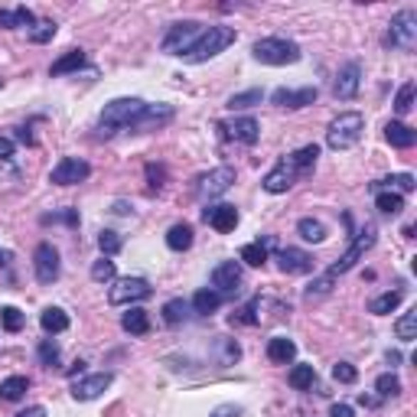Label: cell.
Masks as SVG:
<instances>
[{
	"label": "cell",
	"instance_id": "cell-51",
	"mask_svg": "<svg viewBox=\"0 0 417 417\" xmlns=\"http://www.w3.org/2000/svg\"><path fill=\"white\" fill-rule=\"evenodd\" d=\"M329 417H356V414H352V408H349V404H332Z\"/></svg>",
	"mask_w": 417,
	"mask_h": 417
},
{
	"label": "cell",
	"instance_id": "cell-23",
	"mask_svg": "<svg viewBox=\"0 0 417 417\" xmlns=\"http://www.w3.org/2000/svg\"><path fill=\"white\" fill-rule=\"evenodd\" d=\"M121 326H124V332H131V336H147V332H150V317H147V310L131 307V310H127V313L121 317Z\"/></svg>",
	"mask_w": 417,
	"mask_h": 417
},
{
	"label": "cell",
	"instance_id": "cell-9",
	"mask_svg": "<svg viewBox=\"0 0 417 417\" xmlns=\"http://www.w3.org/2000/svg\"><path fill=\"white\" fill-rule=\"evenodd\" d=\"M150 294H154V287H150L144 278H124V280H117V284L108 290V303H115V307H124V303L147 300Z\"/></svg>",
	"mask_w": 417,
	"mask_h": 417
},
{
	"label": "cell",
	"instance_id": "cell-16",
	"mask_svg": "<svg viewBox=\"0 0 417 417\" xmlns=\"http://www.w3.org/2000/svg\"><path fill=\"white\" fill-rule=\"evenodd\" d=\"M320 98L317 88H278V92L270 95V101L278 105V108H307L313 101Z\"/></svg>",
	"mask_w": 417,
	"mask_h": 417
},
{
	"label": "cell",
	"instance_id": "cell-11",
	"mask_svg": "<svg viewBox=\"0 0 417 417\" xmlns=\"http://www.w3.org/2000/svg\"><path fill=\"white\" fill-rule=\"evenodd\" d=\"M111 381H115L111 371H95V375H85V379L72 381V398H75V401H95V398H101V394L108 391Z\"/></svg>",
	"mask_w": 417,
	"mask_h": 417
},
{
	"label": "cell",
	"instance_id": "cell-35",
	"mask_svg": "<svg viewBox=\"0 0 417 417\" xmlns=\"http://www.w3.org/2000/svg\"><path fill=\"white\" fill-rule=\"evenodd\" d=\"M394 332L401 342H414L417 339V310H408L398 323H394Z\"/></svg>",
	"mask_w": 417,
	"mask_h": 417
},
{
	"label": "cell",
	"instance_id": "cell-5",
	"mask_svg": "<svg viewBox=\"0 0 417 417\" xmlns=\"http://www.w3.org/2000/svg\"><path fill=\"white\" fill-rule=\"evenodd\" d=\"M417 43V14L414 10H401V14L391 16L385 33V46L391 49H401V53H411Z\"/></svg>",
	"mask_w": 417,
	"mask_h": 417
},
{
	"label": "cell",
	"instance_id": "cell-47",
	"mask_svg": "<svg viewBox=\"0 0 417 417\" xmlns=\"http://www.w3.org/2000/svg\"><path fill=\"white\" fill-rule=\"evenodd\" d=\"M163 176H167V170H163V167H154V163H147L150 189H160V186H163Z\"/></svg>",
	"mask_w": 417,
	"mask_h": 417
},
{
	"label": "cell",
	"instance_id": "cell-48",
	"mask_svg": "<svg viewBox=\"0 0 417 417\" xmlns=\"http://www.w3.org/2000/svg\"><path fill=\"white\" fill-rule=\"evenodd\" d=\"M43 222H69V225H78V212L69 208V212H59V216H46Z\"/></svg>",
	"mask_w": 417,
	"mask_h": 417
},
{
	"label": "cell",
	"instance_id": "cell-54",
	"mask_svg": "<svg viewBox=\"0 0 417 417\" xmlns=\"http://www.w3.org/2000/svg\"><path fill=\"white\" fill-rule=\"evenodd\" d=\"M0 88H4V82H0Z\"/></svg>",
	"mask_w": 417,
	"mask_h": 417
},
{
	"label": "cell",
	"instance_id": "cell-49",
	"mask_svg": "<svg viewBox=\"0 0 417 417\" xmlns=\"http://www.w3.org/2000/svg\"><path fill=\"white\" fill-rule=\"evenodd\" d=\"M238 414H241L238 404H222V408L212 411V417H238Z\"/></svg>",
	"mask_w": 417,
	"mask_h": 417
},
{
	"label": "cell",
	"instance_id": "cell-52",
	"mask_svg": "<svg viewBox=\"0 0 417 417\" xmlns=\"http://www.w3.org/2000/svg\"><path fill=\"white\" fill-rule=\"evenodd\" d=\"M16 417H46V408H39V404H33V408H26V411H20Z\"/></svg>",
	"mask_w": 417,
	"mask_h": 417
},
{
	"label": "cell",
	"instance_id": "cell-14",
	"mask_svg": "<svg viewBox=\"0 0 417 417\" xmlns=\"http://www.w3.org/2000/svg\"><path fill=\"white\" fill-rule=\"evenodd\" d=\"M222 127V134L228 140H241V144H258V137H261V124L255 121V117H235V121H225L218 124Z\"/></svg>",
	"mask_w": 417,
	"mask_h": 417
},
{
	"label": "cell",
	"instance_id": "cell-37",
	"mask_svg": "<svg viewBox=\"0 0 417 417\" xmlns=\"http://www.w3.org/2000/svg\"><path fill=\"white\" fill-rule=\"evenodd\" d=\"M238 258H241L245 264H251V268H261V264L268 261V248H264L261 241H251V245L241 248V255H238Z\"/></svg>",
	"mask_w": 417,
	"mask_h": 417
},
{
	"label": "cell",
	"instance_id": "cell-34",
	"mask_svg": "<svg viewBox=\"0 0 417 417\" xmlns=\"http://www.w3.org/2000/svg\"><path fill=\"white\" fill-rule=\"evenodd\" d=\"M381 186H385L388 193H391V189H398V196H401V193H411V189H414V176H411V173H394V176L375 183V193H381Z\"/></svg>",
	"mask_w": 417,
	"mask_h": 417
},
{
	"label": "cell",
	"instance_id": "cell-27",
	"mask_svg": "<svg viewBox=\"0 0 417 417\" xmlns=\"http://www.w3.org/2000/svg\"><path fill=\"white\" fill-rule=\"evenodd\" d=\"M404 300L401 290H385V294H379L375 300L369 303V313H375V317H385V313H391V310H398Z\"/></svg>",
	"mask_w": 417,
	"mask_h": 417
},
{
	"label": "cell",
	"instance_id": "cell-44",
	"mask_svg": "<svg viewBox=\"0 0 417 417\" xmlns=\"http://www.w3.org/2000/svg\"><path fill=\"white\" fill-rule=\"evenodd\" d=\"M186 310H189L186 307V300H179L176 297V300H170L167 307H163V320H167L170 326H176V323H183L186 320Z\"/></svg>",
	"mask_w": 417,
	"mask_h": 417
},
{
	"label": "cell",
	"instance_id": "cell-4",
	"mask_svg": "<svg viewBox=\"0 0 417 417\" xmlns=\"http://www.w3.org/2000/svg\"><path fill=\"white\" fill-rule=\"evenodd\" d=\"M232 43H235L232 26H208V30L196 39V46L186 53V59L189 62H208V59H216L222 49L232 46Z\"/></svg>",
	"mask_w": 417,
	"mask_h": 417
},
{
	"label": "cell",
	"instance_id": "cell-33",
	"mask_svg": "<svg viewBox=\"0 0 417 417\" xmlns=\"http://www.w3.org/2000/svg\"><path fill=\"white\" fill-rule=\"evenodd\" d=\"M317 157H320V147H317V144H307V147L294 150V154L287 157V163H290V167L300 173V170H310V167L317 163Z\"/></svg>",
	"mask_w": 417,
	"mask_h": 417
},
{
	"label": "cell",
	"instance_id": "cell-22",
	"mask_svg": "<svg viewBox=\"0 0 417 417\" xmlns=\"http://www.w3.org/2000/svg\"><path fill=\"white\" fill-rule=\"evenodd\" d=\"M39 326H43V332H49V336H59V332L69 329V313L62 307H46L43 317H39Z\"/></svg>",
	"mask_w": 417,
	"mask_h": 417
},
{
	"label": "cell",
	"instance_id": "cell-6",
	"mask_svg": "<svg viewBox=\"0 0 417 417\" xmlns=\"http://www.w3.org/2000/svg\"><path fill=\"white\" fill-rule=\"evenodd\" d=\"M202 23L199 20H183V23H173L170 26V33L163 36V43H160V49L167 56H186L189 49L196 46V39L202 36Z\"/></svg>",
	"mask_w": 417,
	"mask_h": 417
},
{
	"label": "cell",
	"instance_id": "cell-41",
	"mask_svg": "<svg viewBox=\"0 0 417 417\" xmlns=\"http://www.w3.org/2000/svg\"><path fill=\"white\" fill-rule=\"evenodd\" d=\"M121 235L117 232H111V228H105V232L98 235V248H101V255L105 258H111V255H117V251H121Z\"/></svg>",
	"mask_w": 417,
	"mask_h": 417
},
{
	"label": "cell",
	"instance_id": "cell-20",
	"mask_svg": "<svg viewBox=\"0 0 417 417\" xmlns=\"http://www.w3.org/2000/svg\"><path fill=\"white\" fill-rule=\"evenodd\" d=\"M268 359L278 365H287L297 359V342L287 339V336H274V339L268 342Z\"/></svg>",
	"mask_w": 417,
	"mask_h": 417
},
{
	"label": "cell",
	"instance_id": "cell-26",
	"mask_svg": "<svg viewBox=\"0 0 417 417\" xmlns=\"http://www.w3.org/2000/svg\"><path fill=\"white\" fill-rule=\"evenodd\" d=\"M30 388V379L26 375H10V379L0 381V401H20Z\"/></svg>",
	"mask_w": 417,
	"mask_h": 417
},
{
	"label": "cell",
	"instance_id": "cell-12",
	"mask_svg": "<svg viewBox=\"0 0 417 417\" xmlns=\"http://www.w3.org/2000/svg\"><path fill=\"white\" fill-rule=\"evenodd\" d=\"M235 183V167H216L212 173H206V176L199 179V186H196V193L202 196V199H212V196H222L228 193Z\"/></svg>",
	"mask_w": 417,
	"mask_h": 417
},
{
	"label": "cell",
	"instance_id": "cell-7",
	"mask_svg": "<svg viewBox=\"0 0 417 417\" xmlns=\"http://www.w3.org/2000/svg\"><path fill=\"white\" fill-rule=\"evenodd\" d=\"M375 235H379V232H375V225H365L362 232L356 235V241L349 245V251H346V255H342L339 261H336L329 270H326V278H329V280H336L339 274H346V270H352V268H356V264H359V258H365V251H369V248L375 245Z\"/></svg>",
	"mask_w": 417,
	"mask_h": 417
},
{
	"label": "cell",
	"instance_id": "cell-13",
	"mask_svg": "<svg viewBox=\"0 0 417 417\" xmlns=\"http://www.w3.org/2000/svg\"><path fill=\"white\" fill-rule=\"evenodd\" d=\"M359 85H362V65H359V62H346V65L336 72L332 92H336L339 101H352L359 95Z\"/></svg>",
	"mask_w": 417,
	"mask_h": 417
},
{
	"label": "cell",
	"instance_id": "cell-18",
	"mask_svg": "<svg viewBox=\"0 0 417 417\" xmlns=\"http://www.w3.org/2000/svg\"><path fill=\"white\" fill-rule=\"evenodd\" d=\"M278 261H280V270H284V274H310V270H313V255H307L300 248H280Z\"/></svg>",
	"mask_w": 417,
	"mask_h": 417
},
{
	"label": "cell",
	"instance_id": "cell-29",
	"mask_svg": "<svg viewBox=\"0 0 417 417\" xmlns=\"http://www.w3.org/2000/svg\"><path fill=\"white\" fill-rule=\"evenodd\" d=\"M85 65V53L82 49H69V53L62 56V59H56L53 62V75H69V72H75V69H82Z\"/></svg>",
	"mask_w": 417,
	"mask_h": 417
},
{
	"label": "cell",
	"instance_id": "cell-3",
	"mask_svg": "<svg viewBox=\"0 0 417 417\" xmlns=\"http://www.w3.org/2000/svg\"><path fill=\"white\" fill-rule=\"evenodd\" d=\"M255 59L264 62V65H294L300 59V46L290 43V39H280V36H264L255 43Z\"/></svg>",
	"mask_w": 417,
	"mask_h": 417
},
{
	"label": "cell",
	"instance_id": "cell-30",
	"mask_svg": "<svg viewBox=\"0 0 417 417\" xmlns=\"http://www.w3.org/2000/svg\"><path fill=\"white\" fill-rule=\"evenodd\" d=\"M375 208H379L381 216H401L404 212V196L381 189V193H375Z\"/></svg>",
	"mask_w": 417,
	"mask_h": 417
},
{
	"label": "cell",
	"instance_id": "cell-39",
	"mask_svg": "<svg viewBox=\"0 0 417 417\" xmlns=\"http://www.w3.org/2000/svg\"><path fill=\"white\" fill-rule=\"evenodd\" d=\"M115 274H117V268H115V261H108V258H101V261L92 264V280L95 284H111Z\"/></svg>",
	"mask_w": 417,
	"mask_h": 417
},
{
	"label": "cell",
	"instance_id": "cell-53",
	"mask_svg": "<svg viewBox=\"0 0 417 417\" xmlns=\"http://www.w3.org/2000/svg\"><path fill=\"white\" fill-rule=\"evenodd\" d=\"M7 258H10V255H0V264H7Z\"/></svg>",
	"mask_w": 417,
	"mask_h": 417
},
{
	"label": "cell",
	"instance_id": "cell-17",
	"mask_svg": "<svg viewBox=\"0 0 417 417\" xmlns=\"http://www.w3.org/2000/svg\"><path fill=\"white\" fill-rule=\"evenodd\" d=\"M202 218H206L216 232L228 235V232H235V225H238V208L228 206V202H222V206H208L206 212H202Z\"/></svg>",
	"mask_w": 417,
	"mask_h": 417
},
{
	"label": "cell",
	"instance_id": "cell-45",
	"mask_svg": "<svg viewBox=\"0 0 417 417\" xmlns=\"http://www.w3.org/2000/svg\"><path fill=\"white\" fill-rule=\"evenodd\" d=\"M53 36H56V23H53V20H43V23H36V26L30 30V43H36V46L49 43Z\"/></svg>",
	"mask_w": 417,
	"mask_h": 417
},
{
	"label": "cell",
	"instance_id": "cell-42",
	"mask_svg": "<svg viewBox=\"0 0 417 417\" xmlns=\"http://www.w3.org/2000/svg\"><path fill=\"white\" fill-rule=\"evenodd\" d=\"M0 323H4V329L7 332H20L26 320H23V313H20L16 307H4L0 310Z\"/></svg>",
	"mask_w": 417,
	"mask_h": 417
},
{
	"label": "cell",
	"instance_id": "cell-31",
	"mask_svg": "<svg viewBox=\"0 0 417 417\" xmlns=\"http://www.w3.org/2000/svg\"><path fill=\"white\" fill-rule=\"evenodd\" d=\"M167 245H170L173 251H186V248L193 245V225L176 222L170 232H167Z\"/></svg>",
	"mask_w": 417,
	"mask_h": 417
},
{
	"label": "cell",
	"instance_id": "cell-19",
	"mask_svg": "<svg viewBox=\"0 0 417 417\" xmlns=\"http://www.w3.org/2000/svg\"><path fill=\"white\" fill-rule=\"evenodd\" d=\"M212 287L225 290V294H235L241 287V264L238 261H222L212 270Z\"/></svg>",
	"mask_w": 417,
	"mask_h": 417
},
{
	"label": "cell",
	"instance_id": "cell-43",
	"mask_svg": "<svg viewBox=\"0 0 417 417\" xmlns=\"http://www.w3.org/2000/svg\"><path fill=\"white\" fill-rule=\"evenodd\" d=\"M332 379L339 381V385H356L359 381V369L349 362H336L332 365Z\"/></svg>",
	"mask_w": 417,
	"mask_h": 417
},
{
	"label": "cell",
	"instance_id": "cell-15",
	"mask_svg": "<svg viewBox=\"0 0 417 417\" xmlns=\"http://www.w3.org/2000/svg\"><path fill=\"white\" fill-rule=\"evenodd\" d=\"M294 179H297V170L290 167L287 160H278L274 167L268 170V176L261 179V186L268 189L270 196H278V193H287L290 186H294Z\"/></svg>",
	"mask_w": 417,
	"mask_h": 417
},
{
	"label": "cell",
	"instance_id": "cell-10",
	"mask_svg": "<svg viewBox=\"0 0 417 417\" xmlns=\"http://www.w3.org/2000/svg\"><path fill=\"white\" fill-rule=\"evenodd\" d=\"M33 270H36V280L39 284H56L59 280V251H56L49 241H43V245L36 248V255H33Z\"/></svg>",
	"mask_w": 417,
	"mask_h": 417
},
{
	"label": "cell",
	"instance_id": "cell-24",
	"mask_svg": "<svg viewBox=\"0 0 417 417\" xmlns=\"http://www.w3.org/2000/svg\"><path fill=\"white\" fill-rule=\"evenodd\" d=\"M385 137H388V144L391 147H401V150H408V147H414V140H417V134L411 131L408 124H401V121H391L385 127Z\"/></svg>",
	"mask_w": 417,
	"mask_h": 417
},
{
	"label": "cell",
	"instance_id": "cell-36",
	"mask_svg": "<svg viewBox=\"0 0 417 417\" xmlns=\"http://www.w3.org/2000/svg\"><path fill=\"white\" fill-rule=\"evenodd\" d=\"M261 98H264L261 88H248V92H238V95H232V98H228V108H232V111L255 108V105H261Z\"/></svg>",
	"mask_w": 417,
	"mask_h": 417
},
{
	"label": "cell",
	"instance_id": "cell-46",
	"mask_svg": "<svg viewBox=\"0 0 417 417\" xmlns=\"http://www.w3.org/2000/svg\"><path fill=\"white\" fill-rule=\"evenodd\" d=\"M39 362L49 365V369H53V365H59V346H56L53 339H43V342H39Z\"/></svg>",
	"mask_w": 417,
	"mask_h": 417
},
{
	"label": "cell",
	"instance_id": "cell-32",
	"mask_svg": "<svg viewBox=\"0 0 417 417\" xmlns=\"http://www.w3.org/2000/svg\"><path fill=\"white\" fill-rule=\"evenodd\" d=\"M297 235H300L303 241L320 245V241H326V225L320 222V218H300V222H297Z\"/></svg>",
	"mask_w": 417,
	"mask_h": 417
},
{
	"label": "cell",
	"instance_id": "cell-25",
	"mask_svg": "<svg viewBox=\"0 0 417 417\" xmlns=\"http://www.w3.org/2000/svg\"><path fill=\"white\" fill-rule=\"evenodd\" d=\"M218 307H222V294H218V290H208V287L196 290V297H193V310L199 313V317H212V313H216Z\"/></svg>",
	"mask_w": 417,
	"mask_h": 417
},
{
	"label": "cell",
	"instance_id": "cell-50",
	"mask_svg": "<svg viewBox=\"0 0 417 417\" xmlns=\"http://www.w3.org/2000/svg\"><path fill=\"white\" fill-rule=\"evenodd\" d=\"M10 157H14V140L0 137V160H10Z\"/></svg>",
	"mask_w": 417,
	"mask_h": 417
},
{
	"label": "cell",
	"instance_id": "cell-40",
	"mask_svg": "<svg viewBox=\"0 0 417 417\" xmlns=\"http://www.w3.org/2000/svg\"><path fill=\"white\" fill-rule=\"evenodd\" d=\"M411 108H414V82H404V85L398 88V95H394V111H398V115H408Z\"/></svg>",
	"mask_w": 417,
	"mask_h": 417
},
{
	"label": "cell",
	"instance_id": "cell-8",
	"mask_svg": "<svg viewBox=\"0 0 417 417\" xmlns=\"http://www.w3.org/2000/svg\"><path fill=\"white\" fill-rule=\"evenodd\" d=\"M88 176H92V167H88L82 157H62V160L53 167V173H49V183L75 186V183H85Z\"/></svg>",
	"mask_w": 417,
	"mask_h": 417
},
{
	"label": "cell",
	"instance_id": "cell-1",
	"mask_svg": "<svg viewBox=\"0 0 417 417\" xmlns=\"http://www.w3.org/2000/svg\"><path fill=\"white\" fill-rule=\"evenodd\" d=\"M176 111L170 105H147L140 98H115L105 105L98 117V127L105 137L121 131H157L163 124H170Z\"/></svg>",
	"mask_w": 417,
	"mask_h": 417
},
{
	"label": "cell",
	"instance_id": "cell-28",
	"mask_svg": "<svg viewBox=\"0 0 417 417\" xmlns=\"http://www.w3.org/2000/svg\"><path fill=\"white\" fill-rule=\"evenodd\" d=\"M287 381H290V388H297V391H310V388L317 385V369H313V365H294L290 375H287Z\"/></svg>",
	"mask_w": 417,
	"mask_h": 417
},
{
	"label": "cell",
	"instance_id": "cell-21",
	"mask_svg": "<svg viewBox=\"0 0 417 417\" xmlns=\"http://www.w3.org/2000/svg\"><path fill=\"white\" fill-rule=\"evenodd\" d=\"M0 26H4V30H20V26L33 30V26H36V16H33V10H26V7H16V10L0 7Z\"/></svg>",
	"mask_w": 417,
	"mask_h": 417
},
{
	"label": "cell",
	"instance_id": "cell-2",
	"mask_svg": "<svg viewBox=\"0 0 417 417\" xmlns=\"http://www.w3.org/2000/svg\"><path fill=\"white\" fill-rule=\"evenodd\" d=\"M362 131H365V117L359 115V111H346V115H339L329 124L326 144H329L332 150H349L362 140Z\"/></svg>",
	"mask_w": 417,
	"mask_h": 417
},
{
	"label": "cell",
	"instance_id": "cell-38",
	"mask_svg": "<svg viewBox=\"0 0 417 417\" xmlns=\"http://www.w3.org/2000/svg\"><path fill=\"white\" fill-rule=\"evenodd\" d=\"M375 391H379L381 398H394V394H401V379H398L394 371H385V375H379V381H375Z\"/></svg>",
	"mask_w": 417,
	"mask_h": 417
}]
</instances>
